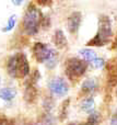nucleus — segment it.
Listing matches in <instances>:
<instances>
[{"mask_svg": "<svg viewBox=\"0 0 117 125\" xmlns=\"http://www.w3.org/2000/svg\"><path fill=\"white\" fill-rule=\"evenodd\" d=\"M81 21H82V13L80 11H73L72 13H70L67 19L68 31L71 34H76L81 25Z\"/></svg>", "mask_w": 117, "mask_h": 125, "instance_id": "6e6552de", "label": "nucleus"}, {"mask_svg": "<svg viewBox=\"0 0 117 125\" xmlns=\"http://www.w3.org/2000/svg\"><path fill=\"white\" fill-rule=\"evenodd\" d=\"M15 64H17V54L11 55L8 58V61H7V65H6L7 73L12 78H17V75H15Z\"/></svg>", "mask_w": 117, "mask_h": 125, "instance_id": "2eb2a0df", "label": "nucleus"}, {"mask_svg": "<svg viewBox=\"0 0 117 125\" xmlns=\"http://www.w3.org/2000/svg\"><path fill=\"white\" fill-rule=\"evenodd\" d=\"M67 125H80V124L76 123V122H72V123H69V124H67Z\"/></svg>", "mask_w": 117, "mask_h": 125, "instance_id": "b1692460", "label": "nucleus"}, {"mask_svg": "<svg viewBox=\"0 0 117 125\" xmlns=\"http://www.w3.org/2000/svg\"><path fill=\"white\" fill-rule=\"evenodd\" d=\"M43 17L44 15L42 14L39 9L33 2H31L27 9L25 10V13L22 19V26H23L25 33H27L30 36L36 34L41 28Z\"/></svg>", "mask_w": 117, "mask_h": 125, "instance_id": "f257e3e1", "label": "nucleus"}, {"mask_svg": "<svg viewBox=\"0 0 117 125\" xmlns=\"http://www.w3.org/2000/svg\"><path fill=\"white\" fill-rule=\"evenodd\" d=\"M15 24H17V15L12 14V15H10V17H9L8 21H7V24L1 29V31H2V32H4V33L10 32V31H12L13 29H14Z\"/></svg>", "mask_w": 117, "mask_h": 125, "instance_id": "f3484780", "label": "nucleus"}, {"mask_svg": "<svg viewBox=\"0 0 117 125\" xmlns=\"http://www.w3.org/2000/svg\"><path fill=\"white\" fill-rule=\"evenodd\" d=\"M94 99L92 97H87L80 102V109L85 113L94 112Z\"/></svg>", "mask_w": 117, "mask_h": 125, "instance_id": "f8f14e48", "label": "nucleus"}, {"mask_svg": "<svg viewBox=\"0 0 117 125\" xmlns=\"http://www.w3.org/2000/svg\"><path fill=\"white\" fill-rule=\"evenodd\" d=\"M109 125H117V112L112 116L111 119V124Z\"/></svg>", "mask_w": 117, "mask_h": 125, "instance_id": "4be33fe9", "label": "nucleus"}, {"mask_svg": "<svg viewBox=\"0 0 117 125\" xmlns=\"http://www.w3.org/2000/svg\"><path fill=\"white\" fill-rule=\"evenodd\" d=\"M116 95H117V91H116Z\"/></svg>", "mask_w": 117, "mask_h": 125, "instance_id": "393cba45", "label": "nucleus"}, {"mask_svg": "<svg viewBox=\"0 0 117 125\" xmlns=\"http://www.w3.org/2000/svg\"><path fill=\"white\" fill-rule=\"evenodd\" d=\"M101 122V114L99 112H92L90 113V115L88 116L87 121L84 122L83 125H99Z\"/></svg>", "mask_w": 117, "mask_h": 125, "instance_id": "dca6fc26", "label": "nucleus"}, {"mask_svg": "<svg viewBox=\"0 0 117 125\" xmlns=\"http://www.w3.org/2000/svg\"><path fill=\"white\" fill-rule=\"evenodd\" d=\"M37 94L38 92H37L36 83L27 80L25 83V88H24V100L27 103H34L37 99Z\"/></svg>", "mask_w": 117, "mask_h": 125, "instance_id": "1a4fd4ad", "label": "nucleus"}, {"mask_svg": "<svg viewBox=\"0 0 117 125\" xmlns=\"http://www.w3.org/2000/svg\"><path fill=\"white\" fill-rule=\"evenodd\" d=\"M92 64H93L94 68H103L105 65V61L103 58H101V57H96V58L92 62Z\"/></svg>", "mask_w": 117, "mask_h": 125, "instance_id": "aec40b11", "label": "nucleus"}, {"mask_svg": "<svg viewBox=\"0 0 117 125\" xmlns=\"http://www.w3.org/2000/svg\"><path fill=\"white\" fill-rule=\"evenodd\" d=\"M88 69V62L77 57H71L66 61L65 73L67 78L72 82H76L85 73Z\"/></svg>", "mask_w": 117, "mask_h": 125, "instance_id": "7ed1b4c3", "label": "nucleus"}, {"mask_svg": "<svg viewBox=\"0 0 117 125\" xmlns=\"http://www.w3.org/2000/svg\"><path fill=\"white\" fill-rule=\"evenodd\" d=\"M96 88H98L96 80L94 78H89V79L84 80L83 83L81 84V94L89 95L92 92H94L96 90Z\"/></svg>", "mask_w": 117, "mask_h": 125, "instance_id": "9b49d317", "label": "nucleus"}, {"mask_svg": "<svg viewBox=\"0 0 117 125\" xmlns=\"http://www.w3.org/2000/svg\"><path fill=\"white\" fill-rule=\"evenodd\" d=\"M15 75H17V78H21V79L30 75V64H28L27 57L24 53H17Z\"/></svg>", "mask_w": 117, "mask_h": 125, "instance_id": "423d86ee", "label": "nucleus"}, {"mask_svg": "<svg viewBox=\"0 0 117 125\" xmlns=\"http://www.w3.org/2000/svg\"><path fill=\"white\" fill-rule=\"evenodd\" d=\"M42 125H54V119L50 115H46L42 121Z\"/></svg>", "mask_w": 117, "mask_h": 125, "instance_id": "412c9836", "label": "nucleus"}, {"mask_svg": "<svg viewBox=\"0 0 117 125\" xmlns=\"http://www.w3.org/2000/svg\"><path fill=\"white\" fill-rule=\"evenodd\" d=\"M57 52L54 48L49 47L47 44L36 42L33 45V56L36 59L37 62H47L54 55H56Z\"/></svg>", "mask_w": 117, "mask_h": 125, "instance_id": "20e7f679", "label": "nucleus"}, {"mask_svg": "<svg viewBox=\"0 0 117 125\" xmlns=\"http://www.w3.org/2000/svg\"><path fill=\"white\" fill-rule=\"evenodd\" d=\"M106 79L109 88L117 84V57H113L106 64Z\"/></svg>", "mask_w": 117, "mask_h": 125, "instance_id": "0eeeda50", "label": "nucleus"}, {"mask_svg": "<svg viewBox=\"0 0 117 125\" xmlns=\"http://www.w3.org/2000/svg\"><path fill=\"white\" fill-rule=\"evenodd\" d=\"M69 104H70V99H66L65 101L61 103V108H60V113H59V117L60 120H65L68 115V109H69Z\"/></svg>", "mask_w": 117, "mask_h": 125, "instance_id": "a211bd4d", "label": "nucleus"}, {"mask_svg": "<svg viewBox=\"0 0 117 125\" xmlns=\"http://www.w3.org/2000/svg\"><path fill=\"white\" fill-rule=\"evenodd\" d=\"M53 40H54V44L57 48L59 50H63V48L67 47L68 45V41L67 37H66L65 33H63V30H56L54 33V36H53Z\"/></svg>", "mask_w": 117, "mask_h": 125, "instance_id": "9d476101", "label": "nucleus"}, {"mask_svg": "<svg viewBox=\"0 0 117 125\" xmlns=\"http://www.w3.org/2000/svg\"><path fill=\"white\" fill-rule=\"evenodd\" d=\"M112 48H117V33H116L115 37H114V40H113V45H112Z\"/></svg>", "mask_w": 117, "mask_h": 125, "instance_id": "5701e85b", "label": "nucleus"}, {"mask_svg": "<svg viewBox=\"0 0 117 125\" xmlns=\"http://www.w3.org/2000/svg\"><path fill=\"white\" fill-rule=\"evenodd\" d=\"M17 97V90L14 88H2L0 89V99L3 101H12Z\"/></svg>", "mask_w": 117, "mask_h": 125, "instance_id": "ddd939ff", "label": "nucleus"}, {"mask_svg": "<svg viewBox=\"0 0 117 125\" xmlns=\"http://www.w3.org/2000/svg\"><path fill=\"white\" fill-rule=\"evenodd\" d=\"M113 36L112 22L108 15L102 14L99 18V29L96 34L87 43V46H103L111 41Z\"/></svg>", "mask_w": 117, "mask_h": 125, "instance_id": "f03ea898", "label": "nucleus"}, {"mask_svg": "<svg viewBox=\"0 0 117 125\" xmlns=\"http://www.w3.org/2000/svg\"><path fill=\"white\" fill-rule=\"evenodd\" d=\"M78 53L82 57V61H84L85 62H92L98 57L96 53L93 50H90V48H83V50L79 51Z\"/></svg>", "mask_w": 117, "mask_h": 125, "instance_id": "4468645a", "label": "nucleus"}, {"mask_svg": "<svg viewBox=\"0 0 117 125\" xmlns=\"http://www.w3.org/2000/svg\"><path fill=\"white\" fill-rule=\"evenodd\" d=\"M0 125H15V123L13 120L7 117L6 115L0 114Z\"/></svg>", "mask_w": 117, "mask_h": 125, "instance_id": "6ab92c4d", "label": "nucleus"}, {"mask_svg": "<svg viewBox=\"0 0 117 125\" xmlns=\"http://www.w3.org/2000/svg\"><path fill=\"white\" fill-rule=\"evenodd\" d=\"M48 89L52 92V94L57 97H63L69 91V86L67 81L63 78H54L48 82Z\"/></svg>", "mask_w": 117, "mask_h": 125, "instance_id": "39448f33", "label": "nucleus"}]
</instances>
